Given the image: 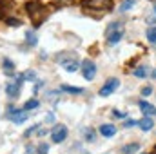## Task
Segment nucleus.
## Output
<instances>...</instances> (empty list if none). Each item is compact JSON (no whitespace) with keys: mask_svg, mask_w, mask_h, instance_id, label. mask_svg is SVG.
<instances>
[{"mask_svg":"<svg viewBox=\"0 0 156 154\" xmlns=\"http://www.w3.org/2000/svg\"><path fill=\"white\" fill-rule=\"evenodd\" d=\"M82 73H83V78L85 80H93L94 75H96V65H94V62L93 60H83L82 62Z\"/></svg>","mask_w":156,"mask_h":154,"instance_id":"4","label":"nucleus"},{"mask_svg":"<svg viewBox=\"0 0 156 154\" xmlns=\"http://www.w3.org/2000/svg\"><path fill=\"white\" fill-rule=\"evenodd\" d=\"M138 125H140V129H142V131H145V132H147V131H151V129H153L154 121H153V118H151V116H144V118L138 121Z\"/></svg>","mask_w":156,"mask_h":154,"instance_id":"11","label":"nucleus"},{"mask_svg":"<svg viewBox=\"0 0 156 154\" xmlns=\"http://www.w3.org/2000/svg\"><path fill=\"white\" fill-rule=\"evenodd\" d=\"M62 91H66V93H75V94H80V93H83V89H80V87H71V85H62L60 87Z\"/></svg>","mask_w":156,"mask_h":154,"instance_id":"14","label":"nucleus"},{"mask_svg":"<svg viewBox=\"0 0 156 154\" xmlns=\"http://www.w3.org/2000/svg\"><path fill=\"white\" fill-rule=\"evenodd\" d=\"M133 125H136L134 120H127V121H125V127H133Z\"/></svg>","mask_w":156,"mask_h":154,"instance_id":"24","label":"nucleus"},{"mask_svg":"<svg viewBox=\"0 0 156 154\" xmlns=\"http://www.w3.org/2000/svg\"><path fill=\"white\" fill-rule=\"evenodd\" d=\"M66 138H67V127H66V125H56V127L51 131V140H53L55 143H62Z\"/></svg>","mask_w":156,"mask_h":154,"instance_id":"3","label":"nucleus"},{"mask_svg":"<svg viewBox=\"0 0 156 154\" xmlns=\"http://www.w3.org/2000/svg\"><path fill=\"white\" fill-rule=\"evenodd\" d=\"M118 87H120L118 78H109V80L104 83V87L100 89V96H109V94H113Z\"/></svg>","mask_w":156,"mask_h":154,"instance_id":"5","label":"nucleus"},{"mask_svg":"<svg viewBox=\"0 0 156 154\" xmlns=\"http://www.w3.org/2000/svg\"><path fill=\"white\" fill-rule=\"evenodd\" d=\"M4 65H5V67H7V69H11V67H13V64H11V62H9V60H4Z\"/></svg>","mask_w":156,"mask_h":154,"instance_id":"26","label":"nucleus"},{"mask_svg":"<svg viewBox=\"0 0 156 154\" xmlns=\"http://www.w3.org/2000/svg\"><path fill=\"white\" fill-rule=\"evenodd\" d=\"M82 5L83 9H89V11H111L113 9L111 0H85Z\"/></svg>","mask_w":156,"mask_h":154,"instance_id":"1","label":"nucleus"},{"mask_svg":"<svg viewBox=\"0 0 156 154\" xmlns=\"http://www.w3.org/2000/svg\"><path fill=\"white\" fill-rule=\"evenodd\" d=\"M140 111L144 113V116H154L156 114V107L151 105L149 102H140Z\"/></svg>","mask_w":156,"mask_h":154,"instance_id":"10","label":"nucleus"},{"mask_svg":"<svg viewBox=\"0 0 156 154\" xmlns=\"http://www.w3.org/2000/svg\"><path fill=\"white\" fill-rule=\"evenodd\" d=\"M26 80H35V75H33V71H29V73H27V75H26Z\"/></svg>","mask_w":156,"mask_h":154,"instance_id":"25","label":"nucleus"},{"mask_svg":"<svg viewBox=\"0 0 156 154\" xmlns=\"http://www.w3.org/2000/svg\"><path fill=\"white\" fill-rule=\"evenodd\" d=\"M22 80H24V76L18 78V82H16V83H9V85L5 87V93H7V96H11V98H16V96L20 94V83H22Z\"/></svg>","mask_w":156,"mask_h":154,"instance_id":"7","label":"nucleus"},{"mask_svg":"<svg viewBox=\"0 0 156 154\" xmlns=\"http://www.w3.org/2000/svg\"><path fill=\"white\" fill-rule=\"evenodd\" d=\"M140 147L136 145V143H131V145H125V147H122V154H133L136 152Z\"/></svg>","mask_w":156,"mask_h":154,"instance_id":"13","label":"nucleus"},{"mask_svg":"<svg viewBox=\"0 0 156 154\" xmlns=\"http://www.w3.org/2000/svg\"><path fill=\"white\" fill-rule=\"evenodd\" d=\"M47 152H49V145L47 143H42L38 147V154H47Z\"/></svg>","mask_w":156,"mask_h":154,"instance_id":"20","label":"nucleus"},{"mask_svg":"<svg viewBox=\"0 0 156 154\" xmlns=\"http://www.w3.org/2000/svg\"><path fill=\"white\" fill-rule=\"evenodd\" d=\"M145 37H147L149 42H153V44H154V42H156V27H149V29L145 31Z\"/></svg>","mask_w":156,"mask_h":154,"instance_id":"15","label":"nucleus"},{"mask_svg":"<svg viewBox=\"0 0 156 154\" xmlns=\"http://www.w3.org/2000/svg\"><path fill=\"white\" fill-rule=\"evenodd\" d=\"M58 62H60V65L67 71V73H75L78 71V67H80V62H78L76 58H58Z\"/></svg>","mask_w":156,"mask_h":154,"instance_id":"6","label":"nucleus"},{"mask_svg":"<svg viewBox=\"0 0 156 154\" xmlns=\"http://www.w3.org/2000/svg\"><path fill=\"white\" fill-rule=\"evenodd\" d=\"M154 78H156V71H154Z\"/></svg>","mask_w":156,"mask_h":154,"instance_id":"28","label":"nucleus"},{"mask_svg":"<svg viewBox=\"0 0 156 154\" xmlns=\"http://www.w3.org/2000/svg\"><path fill=\"white\" fill-rule=\"evenodd\" d=\"M100 134L105 136V138H113V136L116 134V127L111 125V123H104V125L100 127Z\"/></svg>","mask_w":156,"mask_h":154,"instance_id":"9","label":"nucleus"},{"mask_svg":"<svg viewBox=\"0 0 156 154\" xmlns=\"http://www.w3.org/2000/svg\"><path fill=\"white\" fill-rule=\"evenodd\" d=\"M38 105H40L38 100H35V98H33V100H29V102H27V103L24 105V111H31V109H37Z\"/></svg>","mask_w":156,"mask_h":154,"instance_id":"16","label":"nucleus"},{"mask_svg":"<svg viewBox=\"0 0 156 154\" xmlns=\"http://www.w3.org/2000/svg\"><path fill=\"white\" fill-rule=\"evenodd\" d=\"M7 24L9 26H20V20L18 18H7Z\"/></svg>","mask_w":156,"mask_h":154,"instance_id":"22","label":"nucleus"},{"mask_svg":"<svg viewBox=\"0 0 156 154\" xmlns=\"http://www.w3.org/2000/svg\"><path fill=\"white\" fill-rule=\"evenodd\" d=\"M134 5V0H125L122 5H120V11H127V9H131Z\"/></svg>","mask_w":156,"mask_h":154,"instance_id":"17","label":"nucleus"},{"mask_svg":"<svg viewBox=\"0 0 156 154\" xmlns=\"http://www.w3.org/2000/svg\"><path fill=\"white\" fill-rule=\"evenodd\" d=\"M85 140H87V142H93V140H94V132H93V129H87V131H85Z\"/></svg>","mask_w":156,"mask_h":154,"instance_id":"19","label":"nucleus"},{"mask_svg":"<svg viewBox=\"0 0 156 154\" xmlns=\"http://www.w3.org/2000/svg\"><path fill=\"white\" fill-rule=\"evenodd\" d=\"M154 11H156V5H154ZM154 20H156V16H154Z\"/></svg>","mask_w":156,"mask_h":154,"instance_id":"27","label":"nucleus"},{"mask_svg":"<svg viewBox=\"0 0 156 154\" xmlns=\"http://www.w3.org/2000/svg\"><path fill=\"white\" fill-rule=\"evenodd\" d=\"M147 73H149V71H147L145 65H140V67H136V69L133 71V75H134L136 78H145L147 76Z\"/></svg>","mask_w":156,"mask_h":154,"instance_id":"12","label":"nucleus"},{"mask_svg":"<svg viewBox=\"0 0 156 154\" xmlns=\"http://www.w3.org/2000/svg\"><path fill=\"white\" fill-rule=\"evenodd\" d=\"M116 27H120L118 22H113V24H109V27H107V31H105L109 45H116L118 42L122 40V37H123V33H122L120 29H116Z\"/></svg>","mask_w":156,"mask_h":154,"instance_id":"2","label":"nucleus"},{"mask_svg":"<svg viewBox=\"0 0 156 154\" xmlns=\"http://www.w3.org/2000/svg\"><path fill=\"white\" fill-rule=\"evenodd\" d=\"M26 37H27V42H29V45H37V37H35L33 33H27Z\"/></svg>","mask_w":156,"mask_h":154,"instance_id":"18","label":"nucleus"},{"mask_svg":"<svg viewBox=\"0 0 156 154\" xmlns=\"http://www.w3.org/2000/svg\"><path fill=\"white\" fill-rule=\"evenodd\" d=\"M151 93H153V89H151V87H149V85H147V87H144V89H142V94H144V96H149V94H151Z\"/></svg>","mask_w":156,"mask_h":154,"instance_id":"23","label":"nucleus"},{"mask_svg":"<svg viewBox=\"0 0 156 154\" xmlns=\"http://www.w3.org/2000/svg\"><path fill=\"white\" fill-rule=\"evenodd\" d=\"M113 116L118 118V120H123V118H125V113H122V111H113Z\"/></svg>","mask_w":156,"mask_h":154,"instance_id":"21","label":"nucleus"},{"mask_svg":"<svg viewBox=\"0 0 156 154\" xmlns=\"http://www.w3.org/2000/svg\"><path fill=\"white\" fill-rule=\"evenodd\" d=\"M9 118H11L15 123H22V121L27 120V114H26V111H18V109L13 111V109H11V111H9Z\"/></svg>","mask_w":156,"mask_h":154,"instance_id":"8","label":"nucleus"}]
</instances>
